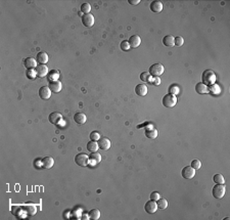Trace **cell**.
Wrapping results in <instances>:
<instances>
[{
    "instance_id": "7a4b0ae2",
    "label": "cell",
    "mask_w": 230,
    "mask_h": 220,
    "mask_svg": "<svg viewBox=\"0 0 230 220\" xmlns=\"http://www.w3.org/2000/svg\"><path fill=\"white\" fill-rule=\"evenodd\" d=\"M162 102H163V106L164 107H173L177 103V97H176V95H173V94H171V93H168V94H166L165 96H164Z\"/></svg>"
},
{
    "instance_id": "d6a6232c",
    "label": "cell",
    "mask_w": 230,
    "mask_h": 220,
    "mask_svg": "<svg viewBox=\"0 0 230 220\" xmlns=\"http://www.w3.org/2000/svg\"><path fill=\"white\" fill-rule=\"evenodd\" d=\"M191 167L194 169V170H197V169H200V168L201 167V161H200V160H197V159L193 160V161L191 162Z\"/></svg>"
},
{
    "instance_id": "484cf974",
    "label": "cell",
    "mask_w": 230,
    "mask_h": 220,
    "mask_svg": "<svg viewBox=\"0 0 230 220\" xmlns=\"http://www.w3.org/2000/svg\"><path fill=\"white\" fill-rule=\"evenodd\" d=\"M89 218L90 219H93V220H97L99 219L100 217V212L98 209H92L90 212H89Z\"/></svg>"
},
{
    "instance_id": "9c48e42d",
    "label": "cell",
    "mask_w": 230,
    "mask_h": 220,
    "mask_svg": "<svg viewBox=\"0 0 230 220\" xmlns=\"http://www.w3.org/2000/svg\"><path fill=\"white\" fill-rule=\"evenodd\" d=\"M48 87L50 88V90H51L52 92H55V93L60 92L62 89V85H61V82L60 80L49 81V86Z\"/></svg>"
},
{
    "instance_id": "30bf717a",
    "label": "cell",
    "mask_w": 230,
    "mask_h": 220,
    "mask_svg": "<svg viewBox=\"0 0 230 220\" xmlns=\"http://www.w3.org/2000/svg\"><path fill=\"white\" fill-rule=\"evenodd\" d=\"M39 96L42 99H48L51 96V90L48 86H43L39 89Z\"/></svg>"
},
{
    "instance_id": "4dcf8cb0",
    "label": "cell",
    "mask_w": 230,
    "mask_h": 220,
    "mask_svg": "<svg viewBox=\"0 0 230 220\" xmlns=\"http://www.w3.org/2000/svg\"><path fill=\"white\" fill-rule=\"evenodd\" d=\"M184 44V39H183V37L181 36H178L176 38H174V45L175 46H178V47H180Z\"/></svg>"
},
{
    "instance_id": "6da1fadb",
    "label": "cell",
    "mask_w": 230,
    "mask_h": 220,
    "mask_svg": "<svg viewBox=\"0 0 230 220\" xmlns=\"http://www.w3.org/2000/svg\"><path fill=\"white\" fill-rule=\"evenodd\" d=\"M201 79H202V83L206 84V86L213 85V84H215V81H216V74L211 70H206L202 73Z\"/></svg>"
},
{
    "instance_id": "60d3db41",
    "label": "cell",
    "mask_w": 230,
    "mask_h": 220,
    "mask_svg": "<svg viewBox=\"0 0 230 220\" xmlns=\"http://www.w3.org/2000/svg\"><path fill=\"white\" fill-rule=\"evenodd\" d=\"M88 216H89V215H86V214H85V215H83V216H82V218H83V219H89V217H88Z\"/></svg>"
},
{
    "instance_id": "d4e9b609",
    "label": "cell",
    "mask_w": 230,
    "mask_h": 220,
    "mask_svg": "<svg viewBox=\"0 0 230 220\" xmlns=\"http://www.w3.org/2000/svg\"><path fill=\"white\" fill-rule=\"evenodd\" d=\"M157 205H158V209L165 210L168 207V201L166 199H159L157 201Z\"/></svg>"
},
{
    "instance_id": "74e56055",
    "label": "cell",
    "mask_w": 230,
    "mask_h": 220,
    "mask_svg": "<svg viewBox=\"0 0 230 220\" xmlns=\"http://www.w3.org/2000/svg\"><path fill=\"white\" fill-rule=\"evenodd\" d=\"M159 199V192H157V191H153L150 194V200H153V201H158Z\"/></svg>"
},
{
    "instance_id": "8d00e7d4",
    "label": "cell",
    "mask_w": 230,
    "mask_h": 220,
    "mask_svg": "<svg viewBox=\"0 0 230 220\" xmlns=\"http://www.w3.org/2000/svg\"><path fill=\"white\" fill-rule=\"evenodd\" d=\"M169 93L173 94V95H177L179 93V88L177 86H173L172 85L169 88Z\"/></svg>"
},
{
    "instance_id": "e0dca14e",
    "label": "cell",
    "mask_w": 230,
    "mask_h": 220,
    "mask_svg": "<svg viewBox=\"0 0 230 220\" xmlns=\"http://www.w3.org/2000/svg\"><path fill=\"white\" fill-rule=\"evenodd\" d=\"M150 10L154 13H159L163 10V3L161 1H153L150 3Z\"/></svg>"
},
{
    "instance_id": "f35d334b",
    "label": "cell",
    "mask_w": 230,
    "mask_h": 220,
    "mask_svg": "<svg viewBox=\"0 0 230 220\" xmlns=\"http://www.w3.org/2000/svg\"><path fill=\"white\" fill-rule=\"evenodd\" d=\"M154 84V85H155V86H159V84H161V79L159 78V77H154V80H153V82H151Z\"/></svg>"
},
{
    "instance_id": "7402d4cb",
    "label": "cell",
    "mask_w": 230,
    "mask_h": 220,
    "mask_svg": "<svg viewBox=\"0 0 230 220\" xmlns=\"http://www.w3.org/2000/svg\"><path fill=\"white\" fill-rule=\"evenodd\" d=\"M196 91L198 94H205L209 91V87L204 83H197L196 85Z\"/></svg>"
},
{
    "instance_id": "1f68e13d",
    "label": "cell",
    "mask_w": 230,
    "mask_h": 220,
    "mask_svg": "<svg viewBox=\"0 0 230 220\" xmlns=\"http://www.w3.org/2000/svg\"><path fill=\"white\" fill-rule=\"evenodd\" d=\"M37 76V73H36V70H28L27 71V77L30 79V80H33L36 78Z\"/></svg>"
},
{
    "instance_id": "4316f807",
    "label": "cell",
    "mask_w": 230,
    "mask_h": 220,
    "mask_svg": "<svg viewBox=\"0 0 230 220\" xmlns=\"http://www.w3.org/2000/svg\"><path fill=\"white\" fill-rule=\"evenodd\" d=\"M89 159H90L94 164H97V163H99V162L101 161V156L99 155V153L94 152V153H92L90 155Z\"/></svg>"
},
{
    "instance_id": "83f0119b",
    "label": "cell",
    "mask_w": 230,
    "mask_h": 220,
    "mask_svg": "<svg viewBox=\"0 0 230 220\" xmlns=\"http://www.w3.org/2000/svg\"><path fill=\"white\" fill-rule=\"evenodd\" d=\"M213 180H214V182L217 184H224L225 182V179L222 174H215L213 177Z\"/></svg>"
},
{
    "instance_id": "277c9868",
    "label": "cell",
    "mask_w": 230,
    "mask_h": 220,
    "mask_svg": "<svg viewBox=\"0 0 230 220\" xmlns=\"http://www.w3.org/2000/svg\"><path fill=\"white\" fill-rule=\"evenodd\" d=\"M164 70H165V69H164V65L162 64L158 63V64H154L153 65H150L149 73L151 77H159L164 73Z\"/></svg>"
},
{
    "instance_id": "8fae6325",
    "label": "cell",
    "mask_w": 230,
    "mask_h": 220,
    "mask_svg": "<svg viewBox=\"0 0 230 220\" xmlns=\"http://www.w3.org/2000/svg\"><path fill=\"white\" fill-rule=\"evenodd\" d=\"M48 120H49L50 123H51V124L57 125L58 123L62 120V116H61V114L57 113V112H53V113H51L49 115Z\"/></svg>"
},
{
    "instance_id": "603a6c76",
    "label": "cell",
    "mask_w": 230,
    "mask_h": 220,
    "mask_svg": "<svg viewBox=\"0 0 230 220\" xmlns=\"http://www.w3.org/2000/svg\"><path fill=\"white\" fill-rule=\"evenodd\" d=\"M163 43L165 46H173L174 45V37L172 35H166L163 38Z\"/></svg>"
},
{
    "instance_id": "5bb4252c",
    "label": "cell",
    "mask_w": 230,
    "mask_h": 220,
    "mask_svg": "<svg viewBox=\"0 0 230 220\" xmlns=\"http://www.w3.org/2000/svg\"><path fill=\"white\" fill-rule=\"evenodd\" d=\"M128 42H129L130 48H137L140 45V43H141V39H140V37L138 35H132L129 38Z\"/></svg>"
},
{
    "instance_id": "5b68a950",
    "label": "cell",
    "mask_w": 230,
    "mask_h": 220,
    "mask_svg": "<svg viewBox=\"0 0 230 220\" xmlns=\"http://www.w3.org/2000/svg\"><path fill=\"white\" fill-rule=\"evenodd\" d=\"M225 191H226V188L223 184H216L215 186L213 187V196L214 198L216 199H222L225 195Z\"/></svg>"
},
{
    "instance_id": "2e32d148",
    "label": "cell",
    "mask_w": 230,
    "mask_h": 220,
    "mask_svg": "<svg viewBox=\"0 0 230 220\" xmlns=\"http://www.w3.org/2000/svg\"><path fill=\"white\" fill-rule=\"evenodd\" d=\"M41 165L44 169H50L54 165V160L51 157H45L41 160Z\"/></svg>"
},
{
    "instance_id": "cb8c5ba5",
    "label": "cell",
    "mask_w": 230,
    "mask_h": 220,
    "mask_svg": "<svg viewBox=\"0 0 230 220\" xmlns=\"http://www.w3.org/2000/svg\"><path fill=\"white\" fill-rule=\"evenodd\" d=\"M98 144H97L96 141H93V140H90L87 144V149L89 150V152H97V149H98Z\"/></svg>"
},
{
    "instance_id": "d590c367",
    "label": "cell",
    "mask_w": 230,
    "mask_h": 220,
    "mask_svg": "<svg viewBox=\"0 0 230 220\" xmlns=\"http://www.w3.org/2000/svg\"><path fill=\"white\" fill-rule=\"evenodd\" d=\"M99 138H100V135H99L98 132H96V131H93V132H91V134H90V139L91 140L96 141V140H98Z\"/></svg>"
},
{
    "instance_id": "4fadbf2b",
    "label": "cell",
    "mask_w": 230,
    "mask_h": 220,
    "mask_svg": "<svg viewBox=\"0 0 230 220\" xmlns=\"http://www.w3.org/2000/svg\"><path fill=\"white\" fill-rule=\"evenodd\" d=\"M97 144H98V148L103 150H107L111 148V141L107 137H100Z\"/></svg>"
},
{
    "instance_id": "ba28073f",
    "label": "cell",
    "mask_w": 230,
    "mask_h": 220,
    "mask_svg": "<svg viewBox=\"0 0 230 220\" xmlns=\"http://www.w3.org/2000/svg\"><path fill=\"white\" fill-rule=\"evenodd\" d=\"M94 17H93L92 13H87V14H84L83 17H82V23H83V25L85 27H87V28H90L93 25H94Z\"/></svg>"
},
{
    "instance_id": "3957f363",
    "label": "cell",
    "mask_w": 230,
    "mask_h": 220,
    "mask_svg": "<svg viewBox=\"0 0 230 220\" xmlns=\"http://www.w3.org/2000/svg\"><path fill=\"white\" fill-rule=\"evenodd\" d=\"M75 163L80 167H86L89 164V157L83 153L78 154L75 156Z\"/></svg>"
},
{
    "instance_id": "9a60e30c",
    "label": "cell",
    "mask_w": 230,
    "mask_h": 220,
    "mask_svg": "<svg viewBox=\"0 0 230 220\" xmlns=\"http://www.w3.org/2000/svg\"><path fill=\"white\" fill-rule=\"evenodd\" d=\"M36 73L38 77L43 78V77H45L48 74V68L45 65H38L36 68Z\"/></svg>"
},
{
    "instance_id": "8992f818",
    "label": "cell",
    "mask_w": 230,
    "mask_h": 220,
    "mask_svg": "<svg viewBox=\"0 0 230 220\" xmlns=\"http://www.w3.org/2000/svg\"><path fill=\"white\" fill-rule=\"evenodd\" d=\"M181 175L185 179H191L196 175V170H194L191 166L190 167L189 166H186V167H184L181 170Z\"/></svg>"
},
{
    "instance_id": "f1b7e54d",
    "label": "cell",
    "mask_w": 230,
    "mask_h": 220,
    "mask_svg": "<svg viewBox=\"0 0 230 220\" xmlns=\"http://www.w3.org/2000/svg\"><path fill=\"white\" fill-rule=\"evenodd\" d=\"M81 11L84 14L90 13V11H91V5L89 4V3H83V4L81 5Z\"/></svg>"
},
{
    "instance_id": "e575fe53",
    "label": "cell",
    "mask_w": 230,
    "mask_h": 220,
    "mask_svg": "<svg viewBox=\"0 0 230 220\" xmlns=\"http://www.w3.org/2000/svg\"><path fill=\"white\" fill-rule=\"evenodd\" d=\"M121 49L124 50V51H127V50L130 49V45H129V42L128 41H123L122 43H121Z\"/></svg>"
},
{
    "instance_id": "52a82bcc",
    "label": "cell",
    "mask_w": 230,
    "mask_h": 220,
    "mask_svg": "<svg viewBox=\"0 0 230 220\" xmlns=\"http://www.w3.org/2000/svg\"><path fill=\"white\" fill-rule=\"evenodd\" d=\"M144 209H145V212L149 214H154L157 212L158 210V205H157V202L155 201H153L150 200L149 202H146L145 206H144Z\"/></svg>"
},
{
    "instance_id": "d6986e66",
    "label": "cell",
    "mask_w": 230,
    "mask_h": 220,
    "mask_svg": "<svg viewBox=\"0 0 230 220\" xmlns=\"http://www.w3.org/2000/svg\"><path fill=\"white\" fill-rule=\"evenodd\" d=\"M135 93L139 96H145L147 94V86L145 84H138L135 87Z\"/></svg>"
},
{
    "instance_id": "f546056e",
    "label": "cell",
    "mask_w": 230,
    "mask_h": 220,
    "mask_svg": "<svg viewBox=\"0 0 230 220\" xmlns=\"http://www.w3.org/2000/svg\"><path fill=\"white\" fill-rule=\"evenodd\" d=\"M150 78H151V76L149 72H143L140 74V80L143 81V82H149Z\"/></svg>"
},
{
    "instance_id": "ac0fdd59",
    "label": "cell",
    "mask_w": 230,
    "mask_h": 220,
    "mask_svg": "<svg viewBox=\"0 0 230 220\" xmlns=\"http://www.w3.org/2000/svg\"><path fill=\"white\" fill-rule=\"evenodd\" d=\"M36 60H37V63H39V65H45L48 61L47 53L44 51H40L39 53H37Z\"/></svg>"
},
{
    "instance_id": "44dd1931",
    "label": "cell",
    "mask_w": 230,
    "mask_h": 220,
    "mask_svg": "<svg viewBox=\"0 0 230 220\" xmlns=\"http://www.w3.org/2000/svg\"><path fill=\"white\" fill-rule=\"evenodd\" d=\"M145 136L151 138V139H154V138L158 137V131L157 129L153 128V126H149V128L145 129Z\"/></svg>"
},
{
    "instance_id": "ffe728a7",
    "label": "cell",
    "mask_w": 230,
    "mask_h": 220,
    "mask_svg": "<svg viewBox=\"0 0 230 220\" xmlns=\"http://www.w3.org/2000/svg\"><path fill=\"white\" fill-rule=\"evenodd\" d=\"M74 120H75V122L77 123V124L82 125L87 121V117H86V115L83 114V113H77V114H75V116H74Z\"/></svg>"
},
{
    "instance_id": "7c38bea8",
    "label": "cell",
    "mask_w": 230,
    "mask_h": 220,
    "mask_svg": "<svg viewBox=\"0 0 230 220\" xmlns=\"http://www.w3.org/2000/svg\"><path fill=\"white\" fill-rule=\"evenodd\" d=\"M24 65L28 70H34V69L37 68L38 65H37V60L33 59V57H27L24 60Z\"/></svg>"
},
{
    "instance_id": "ab89813d",
    "label": "cell",
    "mask_w": 230,
    "mask_h": 220,
    "mask_svg": "<svg viewBox=\"0 0 230 220\" xmlns=\"http://www.w3.org/2000/svg\"><path fill=\"white\" fill-rule=\"evenodd\" d=\"M128 2L132 5H136V4H138V3H140V0H128Z\"/></svg>"
},
{
    "instance_id": "836d02e7",
    "label": "cell",
    "mask_w": 230,
    "mask_h": 220,
    "mask_svg": "<svg viewBox=\"0 0 230 220\" xmlns=\"http://www.w3.org/2000/svg\"><path fill=\"white\" fill-rule=\"evenodd\" d=\"M209 90L214 94H219L220 93V87L218 85H216V84H213V85H211V88H210Z\"/></svg>"
}]
</instances>
